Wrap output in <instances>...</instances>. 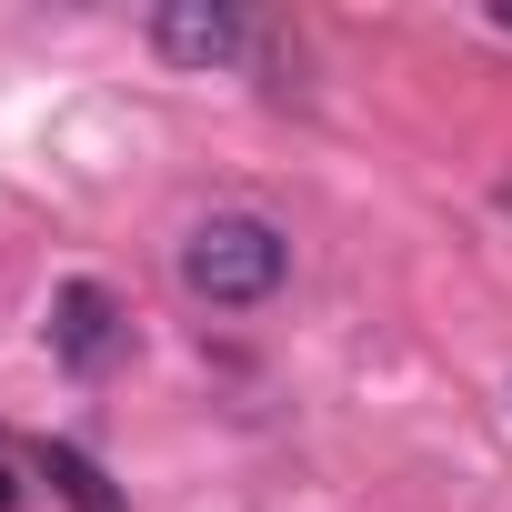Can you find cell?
I'll use <instances>...</instances> for the list:
<instances>
[{"instance_id": "obj_1", "label": "cell", "mask_w": 512, "mask_h": 512, "mask_svg": "<svg viewBox=\"0 0 512 512\" xmlns=\"http://www.w3.org/2000/svg\"><path fill=\"white\" fill-rule=\"evenodd\" d=\"M292 272V241L262 221V211H211L181 231V292L211 302V312H251V302H272Z\"/></svg>"}, {"instance_id": "obj_2", "label": "cell", "mask_w": 512, "mask_h": 512, "mask_svg": "<svg viewBox=\"0 0 512 512\" xmlns=\"http://www.w3.org/2000/svg\"><path fill=\"white\" fill-rule=\"evenodd\" d=\"M241 41H251V21L231 0H161L151 11V51L181 71H221V61H241Z\"/></svg>"}, {"instance_id": "obj_3", "label": "cell", "mask_w": 512, "mask_h": 512, "mask_svg": "<svg viewBox=\"0 0 512 512\" xmlns=\"http://www.w3.org/2000/svg\"><path fill=\"white\" fill-rule=\"evenodd\" d=\"M111 342H121V302H111L101 282H61V302H51V352H61L71 372H101Z\"/></svg>"}, {"instance_id": "obj_4", "label": "cell", "mask_w": 512, "mask_h": 512, "mask_svg": "<svg viewBox=\"0 0 512 512\" xmlns=\"http://www.w3.org/2000/svg\"><path fill=\"white\" fill-rule=\"evenodd\" d=\"M41 472H51V492H61L71 512H131V502L111 492V472H101L81 442H41Z\"/></svg>"}, {"instance_id": "obj_5", "label": "cell", "mask_w": 512, "mask_h": 512, "mask_svg": "<svg viewBox=\"0 0 512 512\" xmlns=\"http://www.w3.org/2000/svg\"><path fill=\"white\" fill-rule=\"evenodd\" d=\"M11 502H21V482H11V472H0V512H11Z\"/></svg>"}, {"instance_id": "obj_6", "label": "cell", "mask_w": 512, "mask_h": 512, "mask_svg": "<svg viewBox=\"0 0 512 512\" xmlns=\"http://www.w3.org/2000/svg\"><path fill=\"white\" fill-rule=\"evenodd\" d=\"M492 21H502V31H512V0H502V11H492Z\"/></svg>"}]
</instances>
